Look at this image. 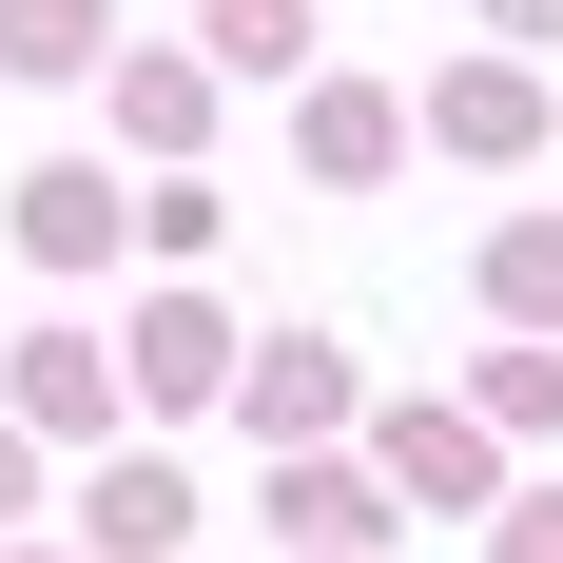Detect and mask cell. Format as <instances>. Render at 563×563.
<instances>
[{"mask_svg":"<svg viewBox=\"0 0 563 563\" xmlns=\"http://www.w3.org/2000/svg\"><path fill=\"white\" fill-rule=\"evenodd\" d=\"M20 253H40V273H117V253H156V214L58 156V175H20Z\"/></svg>","mask_w":563,"mask_h":563,"instance_id":"cell-1","label":"cell"},{"mask_svg":"<svg viewBox=\"0 0 563 563\" xmlns=\"http://www.w3.org/2000/svg\"><path fill=\"white\" fill-rule=\"evenodd\" d=\"M233 408H253L273 448H311V428H350V350H331V331H273V350H253V389H233Z\"/></svg>","mask_w":563,"mask_h":563,"instance_id":"cell-2","label":"cell"},{"mask_svg":"<svg viewBox=\"0 0 563 563\" xmlns=\"http://www.w3.org/2000/svg\"><path fill=\"white\" fill-rule=\"evenodd\" d=\"M428 117H448L466 156H525V136H544V78H525V58H466V78H448Z\"/></svg>","mask_w":563,"mask_h":563,"instance_id":"cell-3","label":"cell"},{"mask_svg":"<svg viewBox=\"0 0 563 563\" xmlns=\"http://www.w3.org/2000/svg\"><path fill=\"white\" fill-rule=\"evenodd\" d=\"M78 525H98L117 563H156L175 525H195V486H175V466H98V506H78Z\"/></svg>","mask_w":563,"mask_h":563,"instance_id":"cell-4","label":"cell"},{"mask_svg":"<svg viewBox=\"0 0 563 563\" xmlns=\"http://www.w3.org/2000/svg\"><path fill=\"white\" fill-rule=\"evenodd\" d=\"M389 486H448V506H486V428H466V408H408V428H389Z\"/></svg>","mask_w":563,"mask_h":563,"instance_id":"cell-5","label":"cell"},{"mask_svg":"<svg viewBox=\"0 0 563 563\" xmlns=\"http://www.w3.org/2000/svg\"><path fill=\"white\" fill-rule=\"evenodd\" d=\"M98 408H117V369H98L78 331H40V350H20V428H98Z\"/></svg>","mask_w":563,"mask_h":563,"instance_id":"cell-6","label":"cell"},{"mask_svg":"<svg viewBox=\"0 0 563 563\" xmlns=\"http://www.w3.org/2000/svg\"><path fill=\"white\" fill-rule=\"evenodd\" d=\"M117 117H136L156 156H195V136H214V78H195V58H136V78H117Z\"/></svg>","mask_w":563,"mask_h":563,"instance_id":"cell-7","label":"cell"},{"mask_svg":"<svg viewBox=\"0 0 563 563\" xmlns=\"http://www.w3.org/2000/svg\"><path fill=\"white\" fill-rule=\"evenodd\" d=\"M214 58L233 78H311V0H214Z\"/></svg>","mask_w":563,"mask_h":563,"instance_id":"cell-8","label":"cell"},{"mask_svg":"<svg viewBox=\"0 0 563 563\" xmlns=\"http://www.w3.org/2000/svg\"><path fill=\"white\" fill-rule=\"evenodd\" d=\"M214 350H233L214 311H156V331H136V389H156V408H195V389H214Z\"/></svg>","mask_w":563,"mask_h":563,"instance_id":"cell-9","label":"cell"},{"mask_svg":"<svg viewBox=\"0 0 563 563\" xmlns=\"http://www.w3.org/2000/svg\"><path fill=\"white\" fill-rule=\"evenodd\" d=\"M0 58L58 78V58H98V0H0Z\"/></svg>","mask_w":563,"mask_h":563,"instance_id":"cell-10","label":"cell"},{"mask_svg":"<svg viewBox=\"0 0 563 563\" xmlns=\"http://www.w3.org/2000/svg\"><path fill=\"white\" fill-rule=\"evenodd\" d=\"M389 136H408L389 98H311V175H389Z\"/></svg>","mask_w":563,"mask_h":563,"instance_id":"cell-11","label":"cell"},{"mask_svg":"<svg viewBox=\"0 0 563 563\" xmlns=\"http://www.w3.org/2000/svg\"><path fill=\"white\" fill-rule=\"evenodd\" d=\"M273 525H311V544L350 563V544H369V486H331V466H311V486H291V466H273Z\"/></svg>","mask_w":563,"mask_h":563,"instance_id":"cell-12","label":"cell"},{"mask_svg":"<svg viewBox=\"0 0 563 563\" xmlns=\"http://www.w3.org/2000/svg\"><path fill=\"white\" fill-rule=\"evenodd\" d=\"M486 291H506V311H563V233H544V214H525V233H506V253H486Z\"/></svg>","mask_w":563,"mask_h":563,"instance_id":"cell-13","label":"cell"},{"mask_svg":"<svg viewBox=\"0 0 563 563\" xmlns=\"http://www.w3.org/2000/svg\"><path fill=\"white\" fill-rule=\"evenodd\" d=\"M486 408H506V428H563V350H506V369H486Z\"/></svg>","mask_w":563,"mask_h":563,"instance_id":"cell-14","label":"cell"},{"mask_svg":"<svg viewBox=\"0 0 563 563\" xmlns=\"http://www.w3.org/2000/svg\"><path fill=\"white\" fill-rule=\"evenodd\" d=\"M506 563H563V486H544V506H525V525H506Z\"/></svg>","mask_w":563,"mask_h":563,"instance_id":"cell-15","label":"cell"},{"mask_svg":"<svg viewBox=\"0 0 563 563\" xmlns=\"http://www.w3.org/2000/svg\"><path fill=\"white\" fill-rule=\"evenodd\" d=\"M0 506H20V428H0Z\"/></svg>","mask_w":563,"mask_h":563,"instance_id":"cell-16","label":"cell"}]
</instances>
